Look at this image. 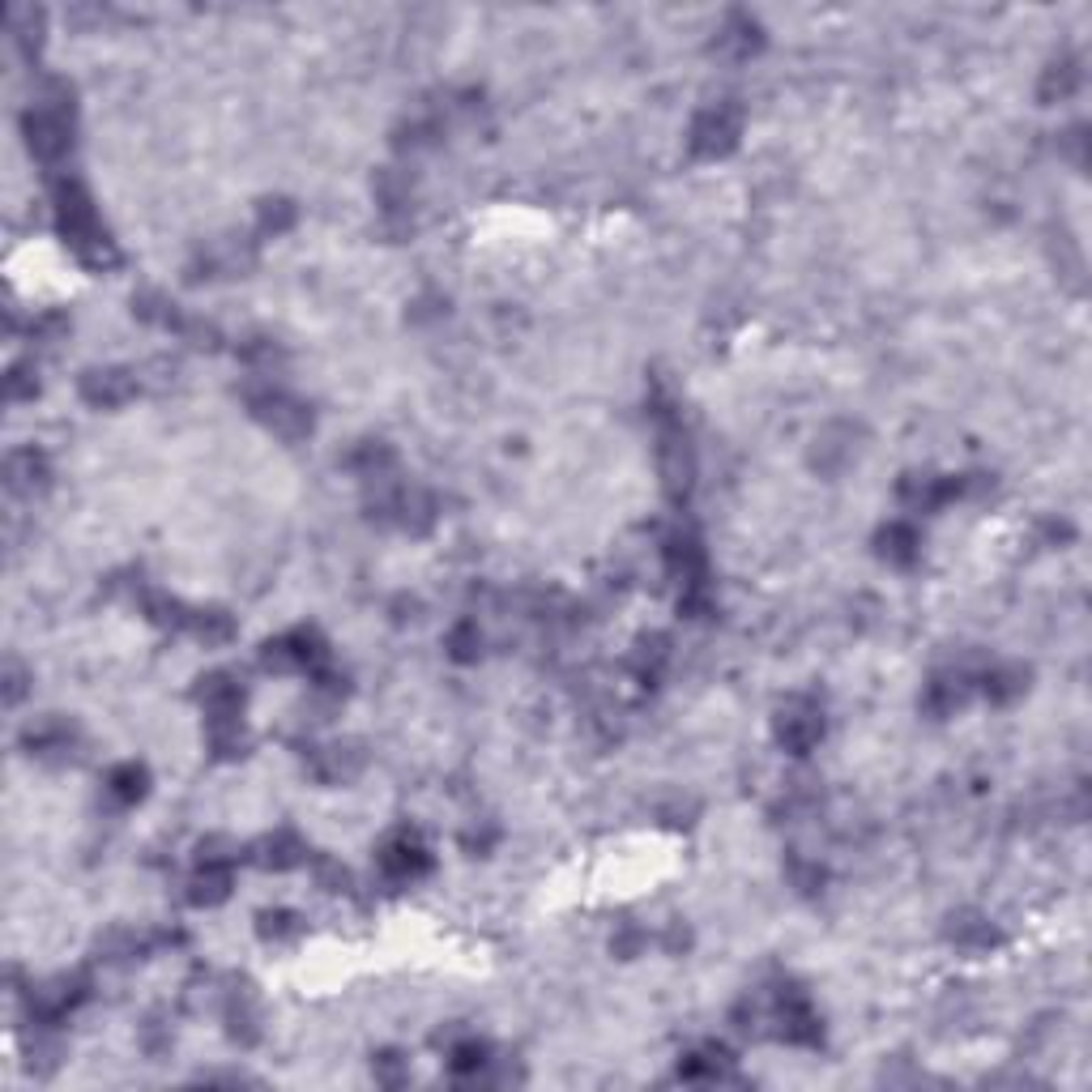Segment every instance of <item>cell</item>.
Wrapping results in <instances>:
<instances>
[{
    "label": "cell",
    "mask_w": 1092,
    "mask_h": 1092,
    "mask_svg": "<svg viewBox=\"0 0 1092 1092\" xmlns=\"http://www.w3.org/2000/svg\"><path fill=\"white\" fill-rule=\"evenodd\" d=\"M52 201H56V226H60V235L65 244L73 248V256L85 265V269H111L120 265V248L111 244V235L103 231V222L95 214V205H90L85 189L77 184V179H60V184L52 189Z\"/></svg>",
    "instance_id": "6da1fadb"
},
{
    "label": "cell",
    "mask_w": 1092,
    "mask_h": 1092,
    "mask_svg": "<svg viewBox=\"0 0 1092 1092\" xmlns=\"http://www.w3.org/2000/svg\"><path fill=\"white\" fill-rule=\"evenodd\" d=\"M22 128H26V146L39 163H60L73 150V107H69L65 90L34 103L22 120Z\"/></svg>",
    "instance_id": "7a4b0ae2"
},
{
    "label": "cell",
    "mask_w": 1092,
    "mask_h": 1092,
    "mask_svg": "<svg viewBox=\"0 0 1092 1092\" xmlns=\"http://www.w3.org/2000/svg\"><path fill=\"white\" fill-rule=\"evenodd\" d=\"M248 409L252 415L273 431V436H282V440H303L312 431V409L303 401H295L287 389H252L248 393Z\"/></svg>",
    "instance_id": "3957f363"
},
{
    "label": "cell",
    "mask_w": 1092,
    "mask_h": 1092,
    "mask_svg": "<svg viewBox=\"0 0 1092 1092\" xmlns=\"http://www.w3.org/2000/svg\"><path fill=\"white\" fill-rule=\"evenodd\" d=\"M739 132H743V116L739 107L730 103H717V107H704L696 120H692V132H688V150L696 158H725L735 146H739Z\"/></svg>",
    "instance_id": "277c9868"
},
{
    "label": "cell",
    "mask_w": 1092,
    "mask_h": 1092,
    "mask_svg": "<svg viewBox=\"0 0 1092 1092\" xmlns=\"http://www.w3.org/2000/svg\"><path fill=\"white\" fill-rule=\"evenodd\" d=\"M657 470H662V487H666L670 499H688L692 478H696V457H692V444H688V436H682V427L674 419H662Z\"/></svg>",
    "instance_id": "5b68a950"
},
{
    "label": "cell",
    "mask_w": 1092,
    "mask_h": 1092,
    "mask_svg": "<svg viewBox=\"0 0 1092 1092\" xmlns=\"http://www.w3.org/2000/svg\"><path fill=\"white\" fill-rule=\"evenodd\" d=\"M380 871L393 884H415V879H423L431 871V853H427V845L415 833H393L380 845Z\"/></svg>",
    "instance_id": "8992f818"
},
{
    "label": "cell",
    "mask_w": 1092,
    "mask_h": 1092,
    "mask_svg": "<svg viewBox=\"0 0 1092 1092\" xmlns=\"http://www.w3.org/2000/svg\"><path fill=\"white\" fill-rule=\"evenodd\" d=\"M325 649H321V636H316L312 627H295L287 636H278V641H269L260 662L269 670H312V666H321Z\"/></svg>",
    "instance_id": "52a82bcc"
},
{
    "label": "cell",
    "mask_w": 1092,
    "mask_h": 1092,
    "mask_svg": "<svg viewBox=\"0 0 1092 1092\" xmlns=\"http://www.w3.org/2000/svg\"><path fill=\"white\" fill-rule=\"evenodd\" d=\"M132 393H136V380H132V372H124V368H95V372L81 376V397H85L90 405H99V409L124 405Z\"/></svg>",
    "instance_id": "ba28073f"
},
{
    "label": "cell",
    "mask_w": 1092,
    "mask_h": 1092,
    "mask_svg": "<svg viewBox=\"0 0 1092 1092\" xmlns=\"http://www.w3.org/2000/svg\"><path fill=\"white\" fill-rule=\"evenodd\" d=\"M666 568L682 589L704 585V546L696 533H674L666 542Z\"/></svg>",
    "instance_id": "9c48e42d"
},
{
    "label": "cell",
    "mask_w": 1092,
    "mask_h": 1092,
    "mask_svg": "<svg viewBox=\"0 0 1092 1092\" xmlns=\"http://www.w3.org/2000/svg\"><path fill=\"white\" fill-rule=\"evenodd\" d=\"M777 735L786 743V751L794 755H806L819 739H824V717H819L815 704H798L790 713H781V725H777Z\"/></svg>",
    "instance_id": "30bf717a"
},
{
    "label": "cell",
    "mask_w": 1092,
    "mask_h": 1092,
    "mask_svg": "<svg viewBox=\"0 0 1092 1092\" xmlns=\"http://www.w3.org/2000/svg\"><path fill=\"white\" fill-rule=\"evenodd\" d=\"M48 478H52L48 452H39V448H18L14 457H9V466H5V482H9V491H18V495L43 491V487H48Z\"/></svg>",
    "instance_id": "8fae6325"
},
{
    "label": "cell",
    "mask_w": 1092,
    "mask_h": 1092,
    "mask_svg": "<svg viewBox=\"0 0 1092 1092\" xmlns=\"http://www.w3.org/2000/svg\"><path fill=\"white\" fill-rule=\"evenodd\" d=\"M781 1037L786 1041H794V1045H819V1016L811 1012V1003L806 998L798 994V990H790V994H781Z\"/></svg>",
    "instance_id": "7c38bea8"
},
{
    "label": "cell",
    "mask_w": 1092,
    "mask_h": 1092,
    "mask_svg": "<svg viewBox=\"0 0 1092 1092\" xmlns=\"http://www.w3.org/2000/svg\"><path fill=\"white\" fill-rule=\"evenodd\" d=\"M26 747L39 760H65L69 747H73V730L65 721L48 717V721H39V725H30V730H26Z\"/></svg>",
    "instance_id": "4fadbf2b"
},
{
    "label": "cell",
    "mask_w": 1092,
    "mask_h": 1092,
    "mask_svg": "<svg viewBox=\"0 0 1092 1092\" xmlns=\"http://www.w3.org/2000/svg\"><path fill=\"white\" fill-rule=\"evenodd\" d=\"M226 896H231V862H201L189 900L209 909V904H222Z\"/></svg>",
    "instance_id": "5bb4252c"
},
{
    "label": "cell",
    "mask_w": 1092,
    "mask_h": 1092,
    "mask_svg": "<svg viewBox=\"0 0 1092 1092\" xmlns=\"http://www.w3.org/2000/svg\"><path fill=\"white\" fill-rule=\"evenodd\" d=\"M1079 81H1084V73H1079V65L1067 56V60H1054L1050 69H1045V77H1041V103H1063V99H1071L1075 90H1079Z\"/></svg>",
    "instance_id": "9a60e30c"
},
{
    "label": "cell",
    "mask_w": 1092,
    "mask_h": 1092,
    "mask_svg": "<svg viewBox=\"0 0 1092 1092\" xmlns=\"http://www.w3.org/2000/svg\"><path fill=\"white\" fill-rule=\"evenodd\" d=\"M879 555L892 560V564H900V568H909V564L918 560V529L904 525V521L888 525V529L879 533Z\"/></svg>",
    "instance_id": "2e32d148"
},
{
    "label": "cell",
    "mask_w": 1092,
    "mask_h": 1092,
    "mask_svg": "<svg viewBox=\"0 0 1092 1092\" xmlns=\"http://www.w3.org/2000/svg\"><path fill=\"white\" fill-rule=\"evenodd\" d=\"M184 631H193L197 641H205V645H226L235 636V623H231V615H226V611H193Z\"/></svg>",
    "instance_id": "e0dca14e"
},
{
    "label": "cell",
    "mask_w": 1092,
    "mask_h": 1092,
    "mask_svg": "<svg viewBox=\"0 0 1092 1092\" xmlns=\"http://www.w3.org/2000/svg\"><path fill=\"white\" fill-rule=\"evenodd\" d=\"M260 849H265V853H260V862H265V867H273V871H291V867H299V862H303V853H307V849H303V841H299L295 833H273V837H269Z\"/></svg>",
    "instance_id": "ac0fdd59"
},
{
    "label": "cell",
    "mask_w": 1092,
    "mask_h": 1092,
    "mask_svg": "<svg viewBox=\"0 0 1092 1092\" xmlns=\"http://www.w3.org/2000/svg\"><path fill=\"white\" fill-rule=\"evenodd\" d=\"M725 1067H730V1054H725L721 1045H704V1050H692L678 1063V1075L682 1079H717Z\"/></svg>",
    "instance_id": "d6986e66"
},
{
    "label": "cell",
    "mask_w": 1092,
    "mask_h": 1092,
    "mask_svg": "<svg viewBox=\"0 0 1092 1092\" xmlns=\"http://www.w3.org/2000/svg\"><path fill=\"white\" fill-rule=\"evenodd\" d=\"M922 704H926V713H935V717L955 713V709L965 704V682H961V678H947V674L930 678V688H926Z\"/></svg>",
    "instance_id": "ffe728a7"
},
{
    "label": "cell",
    "mask_w": 1092,
    "mask_h": 1092,
    "mask_svg": "<svg viewBox=\"0 0 1092 1092\" xmlns=\"http://www.w3.org/2000/svg\"><path fill=\"white\" fill-rule=\"evenodd\" d=\"M717 48L721 52H735V56H751L760 48V30L751 18H730V26H725L717 34Z\"/></svg>",
    "instance_id": "44dd1931"
},
{
    "label": "cell",
    "mask_w": 1092,
    "mask_h": 1092,
    "mask_svg": "<svg viewBox=\"0 0 1092 1092\" xmlns=\"http://www.w3.org/2000/svg\"><path fill=\"white\" fill-rule=\"evenodd\" d=\"M146 768L142 764H120V768H111V777H107V790L120 798V802H136L146 794Z\"/></svg>",
    "instance_id": "7402d4cb"
},
{
    "label": "cell",
    "mask_w": 1092,
    "mask_h": 1092,
    "mask_svg": "<svg viewBox=\"0 0 1092 1092\" xmlns=\"http://www.w3.org/2000/svg\"><path fill=\"white\" fill-rule=\"evenodd\" d=\"M350 466H354L363 478H380V474L393 466V452H389V444L368 440V444H358V452L350 457Z\"/></svg>",
    "instance_id": "603a6c76"
},
{
    "label": "cell",
    "mask_w": 1092,
    "mask_h": 1092,
    "mask_svg": "<svg viewBox=\"0 0 1092 1092\" xmlns=\"http://www.w3.org/2000/svg\"><path fill=\"white\" fill-rule=\"evenodd\" d=\"M1024 692V670H1012V666H998L986 674V696L990 700H1012Z\"/></svg>",
    "instance_id": "cb8c5ba5"
},
{
    "label": "cell",
    "mask_w": 1092,
    "mask_h": 1092,
    "mask_svg": "<svg viewBox=\"0 0 1092 1092\" xmlns=\"http://www.w3.org/2000/svg\"><path fill=\"white\" fill-rule=\"evenodd\" d=\"M951 939L961 943V947H990L998 935H994V926L982 922V918H961V922L951 926Z\"/></svg>",
    "instance_id": "d4e9b609"
},
{
    "label": "cell",
    "mask_w": 1092,
    "mask_h": 1092,
    "mask_svg": "<svg viewBox=\"0 0 1092 1092\" xmlns=\"http://www.w3.org/2000/svg\"><path fill=\"white\" fill-rule=\"evenodd\" d=\"M478 645H482V636H478L474 623H457V627L448 631V649H452V657H457V662H474V657H478Z\"/></svg>",
    "instance_id": "484cf974"
},
{
    "label": "cell",
    "mask_w": 1092,
    "mask_h": 1092,
    "mask_svg": "<svg viewBox=\"0 0 1092 1092\" xmlns=\"http://www.w3.org/2000/svg\"><path fill=\"white\" fill-rule=\"evenodd\" d=\"M291 222H295V205H291V201L278 197V201H265V205H260V231H265V235H269V231L282 235Z\"/></svg>",
    "instance_id": "4316f807"
},
{
    "label": "cell",
    "mask_w": 1092,
    "mask_h": 1092,
    "mask_svg": "<svg viewBox=\"0 0 1092 1092\" xmlns=\"http://www.w3.org/2000/svg\"><path fill=\"white\" fill-rule=\"evenodd\" d=\"M482 1067H487V1045L482 1041L452 1045V1071H457V1075H470V1071H482Z\"/></svg>",
    "instance_id": "83f0119b"
},
{
    "label": "cell",
    "mask_w": 1092,
    "mask_h": 1092,
    "mask_svg": "<svg viewBox=\"0 0 1092 1092\" xmlns=\"http://www.w3.org/2000/svg\"><path fill=\"white\" fill-rule=\"evenodd\" d=\"M260 935H265V939H291V935H299V918L287 914V909H278V914H265V918H260Z\"/></svg>",
    "instance_id": "f1b7e54d"
},
{
    "label": "cell",
    "mask_w": 1092,
    "mask_h": 1092,
    "mask_svg": "<svg viewBox=\"0 0 1092 1092\" xmlns=\"http://www.w3.org/2000/svg\"><path fill=\"white\" fill-rule=\"evenodd\" d=\"M5 389H9V397H14V401H30V397L39 393V380H34V372H30V368H14V372H9V380H5Z\"/></svg>",
    "instance_id": "f546056e"
},
{
    "label": "cell",
    "mask_w": 1092,
    "mask_h": 1092,
    "mask_svg": "<svg viewBox=\"0 0 1092 1092\" xmlns=\"http://www.w3.org/2000/svg\"><path fill=\"white\" fill-rule=\"evenodd\" d=\"M376 1075H380L384 1084H401V1059H397V1054H380V1059H376Z\"/></svg>",
    "instance_id": "4dcf8cb0"
},
{
    "label": "cell",
    "mask_w": 1092,
    "mask_h": 1092,
    "mask_svg": "<svg viewBox=\"0 0 1092 1092\" xmlns=\"http://www.w3.org/2000/svg\"><path fill=\"white\" fill-rule=\"evenodd\" d=\"M22 678H26L22 666H9V682H5V700H9V704H18L22 692H26V682H22Z\"/></svg>",
    "instance_id": "1f68e13d"
}]
</instances>
